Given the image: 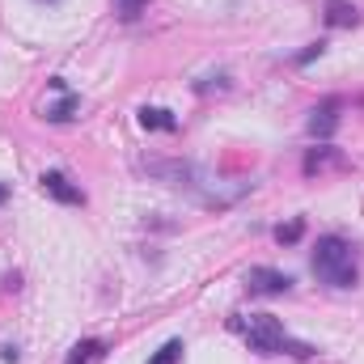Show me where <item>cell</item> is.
I'll return each instance as SVG.
<instances>
[{
    "instance_id": "cell-1",
    "label": "cell",
    "mask_w": 364,
    "mask_h": 364,
    "mask_svg": "<svg viewBox=\"0 0 364 364\" xmlns=\"http://www.w3.org/2000/svg\"><path fill=\"white\" fill-rule=\"evenodd\" d=\"M140 170L153 174V178H161V182H170V186H178L186 195H195L203 208H233V203L250 191V182H220L216 174H208V170L195 166V161H166V157H153V161H144Z\"/></svg>"
},
{
    "instance_id": "cell-2",
    "label": "cell",
    "mask_w": 364,
    "mask_h": 364,
    "mask_svg": "<svg viewBox=\"0 0 364 364\" xmlns=\"http://www.w3.org/2000/svg\"><path fill=\"white\" fill-rule=\"evenodd\" d=\"M237 331L246 335V343H250V352H259V356H314V348H305V343H296V339H288V331H284V322L272 318V314H250V318H237Z\"/></svg>"
},
{
    "instance_id": "cell-3",
    "label": "cell",
    "mask_w": 364,
    "mask_h": 364,
    "mask_svg": "<svg viewBox=\"0 0 364 364\" xmlns=\"http://www.w3.org/2000/svg\"><path fill=\"white\" fill-rule=\"evenodd\" d=\"M314 275L326 284V288H356V250H352V242H343V237H335V233H326V237H318V246H314Z\"/></svg>"
},
{
    "instance_id": "cell-4",
    "label": "cell",
    "mask_w": 364,
    "mask_h": 364,
    "mask_svg": "<svg viewBox=\"0 0 364 364\" xmlns=\"http://www.w3.org/2000/svg\"><path fill=\"white\" fill-rule=\"evenodd\" d=\"M301 170H305V178H322V174H331V170H348V157H343L339 149H331V144H318V149L305 153Z\"/></svg>"
},
{
    "instance_id": "cell-5",
    "label": "cell",
    "mask_w": 364,
    "mask_h": 364,
    "mask_svg": "<svg viewBox=\"0 0 364 364\" xmlns=\"http://www.w3.org/2000/svg\"><path fill=\"white\" fill-rule=\"evenodd\" d=\"M246 288H250L255 296H279V292L292 288V275L275 272V267H250V272H246Z\"/></svg>"
},
{
    "instance_id": "cell-6",
    "label": "cell",
    "mask_w": 364,
    "mask_h": 364,
    "mask_svg": "<svg viewBox=\"0 0 364 364\" xmlns=\"http://www.w3.org/2000/svg\"><path fill=\"white\" fill-rule=\"evenodd\" d=\"M339 110H343V102H339V97L318 102V106H314V114H309V136H314V140H331V136L339 132Z\"/></svg>"
},
{
    "instance_id": "cell-7",
    "label": "cell",
    "mask_w": 364,
    "mask_h": 364,
    "mask_svg": "<svg viewBox=\"0 0 364 364\" xmlns=\"http://www.w3.org/2000/svg\"><path fill=\"white\" fill-rule=\"evenodd\" d=\"M43 191H47L51 199H60V203H85V191L73 186L60 170H47V174H43Z\"/></svg>"
},
{
    "instance_id": "cell-8",
    "label": "cell",
    "mask_w": 364,
    "mask_h": 364,
    "mask_svg": "<svg viewBox=\"0 0 364 364\" xmlns=\"http://www.w3.org/2000/svg\"><path fill=\"white\" fill-rule=\"evenodd\" d=\"M102 360H106V343H102V339H81V343L68 352L64 364H102Z\"/></svg>"
},
{
    "instance_id": "cell-9",
    "label": "cell",
    "mask_w": 364,
    "mask_h": 364,
    "mask_svg": "<svg viewBox=\"0 0 364 364\" xmlns=\"http://www.w3.org/2000/svg\"><path fill=\"white\" fill-rule=\"evenodd\" d=\"M140 127H149V132H174L178 119H174L170 110H161V106H144V110H140Z\"/></svg>"
},
{
    "instance_id": "cell-10",
    "label": "cell",
    "mask_w": 364,
    "mask_h": 364,
    "mask_svg": "<svg viewBox=\"0 0 364 364\" xmlns=\"http://www.w3.org/2000/svg\"><path fill=\"white\" fill-rule=\"evenodd\" d=\"M326 21H331V26H356L360 13H356L352 4H343V0H331V4H326Z\"/></svg>"
},
{
    "instance_id": "cell-11",
    "label": "cell",
    "mask_w": 364,
    "mask_h": 364,
    "mask_svg": "<svg viewBox=\"0 0 364 364\" xmlns=\"http://www.w3.org/2000/svg\"><path fill=\"white\" fill-rule=\"evenodd\" d=\"M77 106H81V97H77V93H68V97H64L60 106H47V123H68Z\"/></svg>"
},
{
    "instance_id": "cell-12",
    "label": "cell",
    "mask_w": 364,
    "mask_h": 364,
    "mask_svg": "<svg viewBox=\"0 0 364 364\" xmlns=\"http://www.w3.org/2000/svg\"><path fill=\"white\" fill-rule=\"evenodd\" d=\"M182 352H186V348H182V339H170L161 352H153V360H149V364H182Z\"/></svg>"
},
{
    "instance_id": "cell-13",
    "label": "cell",
    "mask_w": 364,
    "mask_h": 364,
    "mask_svg": "<svg viewBox=\"0 0 364 364\" xmlns=\"http://www.w3.org/2000/svg\"><path fill=\"white\" fill-rule=\"evenodd\" d=\"M301 233H305V220H288V225L275 229V242L279 246H292V242H301Z\"/></svg>"
},
{
    "instance_id": "cell-14",
    "label": "cell",
    "mask_w": 364,
    "mask_h": 364,
    "mask_svg": "<svg viewBox=\"0 0 364 364\" xmlns=\"http://www.w3.org/2000/svg\"><path fill=\"white\" fill-rule=\"evenodd\" d=\"M114 9H119V17L132 21V17H140V13L149 9V0H114Z\"/></svg>"
},
{
    "instance_id": "cell-15",
    "label": "cell",
    "mask_w": 364,
    "mask_h": 364,
    "mask_svg": "<svg viewBox=\"0 0 364 364\" xmlns=\"http://www.w3.org/2000/svg\"><path fill=\"white\" fill-rule=\"evenodd\" d=\"M195 90H199V93H208V90H229V77H208V81H199Z\"/></svg>"
},
{
    "instance_id": "cell-16",
    "label": "cell",
    "mask_w": 364,
    "mask_h": 364,
    "mask_svg": "<svg viewBox=\"0 0 364 364\" xmlns=\"http://www.w3.org/2000/svg\"><path fill=\"white\" fill-rule=\"evenodd\" d=\"M322 51H326V43H314V47H305V51L296 55V64H309V60H318Z\"/></svg>"
},
{
    "instance_id": "cell-17",
    "label": "cell",
    "mask_w": 364,
    "mask_h": 364,
    "mask_svg": "<svg viewBox=\"0 0 364 364\" xmlns=\"http://www.w3.org/2000/svg\"><path fill=\"white\" fill-rule=\"evenodd\" d=\"M17 284H21V275H17V272H13V275H0V288H4V292H13Z\"/></svg>"
},
{
    "instance_id": "cell-18",
    "label": "cell",
    "mask_w": 364,
    "mask_h": 364,
    "mask_svg": "<svg viewBox=\"0 0 364 364\" xmlns=\"http://www.w3.org/2000/svg\"><path fill=\"white\" fill-rule=\"evenodd\" d=\"M4 199H9V186H4V182H0V203H4Z\"/></svg>"
}]
</instances>
